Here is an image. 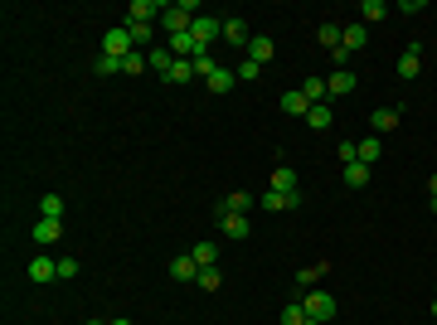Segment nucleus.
Wrapping results in <instances>:
<instances>
[{
  "label": "nucleus",
  "instance_id": "obj_1",
  "mask_svg": "<svg viewBox=\"0 0 437 325\" xmlns=\"http://www.w3.org/2000/svg\"><path fill=\"white\" fill-rule=\"evenodd\" d=\"M301 311H306V316H311V321L316 325H326L330 316H335V297H326V292H316V287H311V292H301Z\"/></svg>",
  "mask_w": 437,
  "mask_h": 325
},
{
  "label": "nucleus",
  "instance_id": "obj_2",
  "mask_svg": "<svg viewBox=\"0 0 437 325\" xmlns=\"http://www.w3.org/2000/svg\"><path fill=\"white\" fill-rule=\"evenodd\" d=\"M165 15V0H132L127 5V25H156Z\"/></svg>",
  "mask_w": 437,
  "mask_h": 325
},
{
  "label": "nucleus",
  "instance_id": "obj_3",
  "mask_svg": "<svg viewBox=\"0 0 437 325\" xmlns=\"http://www.w3.org/2000/svg\"><path fill=\"white\" fill-rule=\"evenodd\" d=\"M132 49H137V44H132V29H127V25H112L107 34H102V54H112V58H127Z\"/></svg>",
  "mask_w": 437,
  "mask_h": 325
},
{
  "label": "nucleus",
  "instance_id": "obj_4",
  "mask_svg": "<svg viewBox=\"0 0 437 325\" xmlns=\"http://www.w3.org/2000/svg\"><path fill=\"white\" fill-rule=\"evenodd\" d=\"M190 34H194L199 49H209L214 39H223V20H218V15H199V20L190 25Z\"/></svg>",
  "mask_w": 437,
  "mask_h": 325
},
{
  "label": "nucleus",
  "instance_id": "obj_5",
  "mask_svg": "<svg viewBox=\"0 0 437 325\" xmlns=\"http://www.w3.org/2000/svg\"><path fill=\"white\" fill-rule=\"evenodd\" d=\"M263 209H268V214H292V209H301V190H268L263 194Z\"/></svg>",
  "mask_w": 437,
  "mask_h": 325
},
{
  "label": "nucleus",
  "instance_id": "obj_6",
  "mask_svg": "<svg viewBox=\"0 0 437 325\" xmlns=\"http://www.w3.org/2000/svg\"><path fill=\"white\" fill-rule=\"evenodd\" d=\"M29 282H34V287H49V282H58V262L49 257V252L29 257Z\"/></svg>",
  "mask_w": 437,
  "mask_h": 325
},
{
  "label": "nucleus",
  "instance_id": "obj_7",
  "mask_svg": "<svg viewBox=\"0 0 437 325\" xmlns=\"http://www.w3.org/2000/svg\"><path fill=\"white\" fill-rule=\"evenodd\" d=\"M418 73H423V49H418V44H409V49L399 54V78H404V82H413Z\"/></svg>",
  "mask_w": 437,
  "mask_h": 325
},
{
  "label": "nucleus",
  "instance_id": "obj_8",
  "mask_svg": "<svg viewBox=\"0 0 437 325\" xmlns=\"http://www.w3.org/2000/svg\"><path fill=\"white\" fill-rule=\"evenodd\" d=\"M58 238H63V218H39V223H34V243L39 247L58 243Z\"/></svg>",
  "mask_w": 437,
  "mask_h": 325
},
{
  "label": "nucleus",
  "instance_id": "obj_9",
  "mask_svg": "<svg viewBox=\"0 0 437 325\" xmlns=\"http://www.w3.org/2000/svg\"><path fill=\"white\" fill-rule=\"evenodd\" d=\"M326 87H330V97H345V92H355V87H359V78L350 73V68H335V73L326 78Z\"/></svg>",
  "mask_w": 437,
  "mask_h": 325
},
{
  "label": "nucleus",
  "instance_id": "obj_10",
  "mask_svg": "<svg viewBox=\"0 0 437 325\" xmlns=\"http://www.w3.org/2000/svg\"><path fill=\"white\" fill-rule=\"evenodd\" d=\"M399 117H404L399 107H379L374 117H369V132H374V136L384 141V132H394V127H399Z\"/></svg>",
  "mask_w": 437,
  "mask_h": 325
},
{
  "label": "nucleus",
  "instance_id": "obj_11",
  "mask_svg": "<svg viewBox=\"0 0 437 325\" xmlns=\"http://www.w3.org/2000/svg\"><path fill=\"white\" fill-rule=\"evenodd\" d=\"M248 209H253V194H248V190H233V194H223L218 218H223V214H248Z\"/></svg>",
  "mask_w": 437,
  "mask_h": 325
},
{
  "label": "nucleus",
  "instance_id": "obj_12",
  "mask_svg": "<svg viewBox=\"0 0 437 325\" xmlns=\"http://www.w3.org/2000/svg\"><path fill=\"white\" fill-rule=\"evenodd\" d=\"M170 277H175V282H194V277H199V262H194L190 252H180V257H170Z\"/></svg>",
  "mask_w": 437,
  "mask_h": 325
},
{
  "label": "nucleus",
  "instance_id": "obj_13",
  "mask_svg": "<svg viewBox=\"0 0 437 325\" xmlns=\"http://www.w3.org/2000/svg\"><path fill=\"white\" fill-rule=\"evenodd\" d=\"M233 82H238L233 68H214V73L204 78V92H233Z\"/></svg>",
  "mask_w": 437,
  "mask_h": 325
},
{
  "label": "nucleus",
  "instance_id": "obj_14",
  "mask_svg": "<svg viewBox=\"0 0 437 325\" xmlns=\"http://www.w3.org/2000/svg\"><path fill=\"white\" fill-rule=\"evenodd\" d=\"M165 49H170V54H175V58H194V54H199V44H194V34H170V39H165Z\"/></svg>",
  "mask_w": 437,
  "mask_h": 325
},
{
  "label": "nucleus",
  "instance_id": "obj_15",
  "mask_svg": "<svg viewBox=\"0 0 437 325\" xmlns=\"http://www.w3.org/2000/svg\"><path fill=\"white\" fill-rule=\"evenodd\" d=\"M364 39H369L364 25H345V29H340V49H345V54H359V49H364Z\"/></svg>",
  "mask_w": 437,
  "mask_h": 325
},
{
  "label": "nucleus",
  "instance_id": "obj_16",
  "mask_svg": "<svg viewBox=\"0 0 437 325\" xmlns=\"http://www.w3.org/2000/svg\"><path fill=\"white\" fill-rule=\"evenodd\" d=\"M389 20V5L384 0H359V25H379Z\"/></svg>",
  "mask_w": 437,
  "mask_h": 325
},
{
  "label": "nucleus",
  "instance_id": "obj_17",
  "mask_svg": "<svg viewBox=\"0 0 437 325\" xmlns=\"http://www.w3.org/2000/svg\"><path fill=\"white\" fill-rule=\"evenodd\" d=\"M282 112H287V117H306V112H311V97H306V92H282Z\"/></svg>",
  "mask_w": 437,
  "mask_h": 325
},
{
  "label": "nucleus",
  "instance_id": "obj_18",
  "mask_svg": "<svg viewBox=\"0 0 437 325\" xmlns=\"http://www.w3.org/2000/svg\"><path fill=\"white\" fill-rule=\"evenodd\" d=\"M170 63H175V54H170V49H165V44H156V49H146V68H156V73H170Z\"/></svg>",
  "mask_w": 437,
  "mask_h": 325
},
{
  "label": "nucleus",
  "instance_id": "obj_19",
  "mask_svg": "<svg viewBox=\"0 0 437 325\" xmlns=\"http://www.w3.org/2000/svg\"><path fill=\"white\" fill-rule=\"evenodd\" d=\"M273 54H277V49H273V39H268V34H253V44H248V58H253V63L263 68V63H268Z\"/></svg>",
  "mask_w": 437,
  "mask_h": 325
},
{
  "label": "nucleus",
  "instance_id": "obj_20",
  "mask_svg": "<svg viewBox=\"0 0 437 325\" xmlns=\"http://www.w3.org/2000/svg\"><path fill=\"white\" fill-rule=\"evenodd\" d=\"M223 39H228V44H238V49H248V44H253V34H248L243 20H223Z\"/></svg>",
  "mask_w": 437,
  "mask_h": 325
},
{
  "label": "nucleus",
  "instance_id": "obj_21",
  "mask_svg": "<svg viewBox=\"0 0 437 325\" xmlns=\"http://www.w3.org/2000/svg\"><path fill=\"white\" fill-rule=\"evenodd\" d=\"M218 223H223V238H248V233H253V228H248V214H223Z\"/></svg>",
  "mask_w": 437,
  "mask_h": 325
},
{
  "label": "nucleus",
  "instance_id": "obj_22",
  "mask_svg": "<svg viewBox=\"0 0 437 325\" xmlns=\"http://www.w3.org/2000/svg\"><path fill=\"white\" fill-rule=\"evenodd\" d=\"M355 146H359V165H374L384 156V141H379V136H364V141H355Z\"/></svg>",
  "mask_w": 437,
  "mask_h": 325
},
{
  "label": "nucleus",
  "instance_id": "obj_23",
  "mask_svg": "<svg viewBox=\"0 0 437 325\" xmlns=\"http://www.w3.org/2000/svg\"><path fill=\"white\" fill-rule=\"evenodd\" d=\"M369 175H374V170H369V165H359V161L345 165V185H350V190H364V185H369Z\"/></svg>",
  "mask_w": 437,
  "mask_h": 325
},
{
  "label": "nucleus",
  "instance_id": "obj_24",
  "mask_svg": "<svg viewBox=\"0 0 437 325\" xmlns=\"http://www.w3.org/2000/svg\"><path fill=\"white\" fill-rule=\"evenodd\" d=\"M194 78V58H175V63H170V73H165V82H175V87H180V82H190Z\"/></svg>",
  "mask_w": 437,
  "mask_h": 325
},
{
  "label": "nucleus",
  "instance_id": "obj_25",
  "mask_svg": "<svg viewBox=\"0 0 437 325\" xmlns=\"http://www.w3.org/2000/svg\"><path fill=\"white\" fill-rule=\"evenodd\" d=\"M306 127H311V132H330V107L326 102H316V107L306 112Z\"/></svg>",
  "mask_w": 437,
  "mask_h": 325
},
{
  "label": "nucleus",
  "instance_id": "obj_26",
  "mask_svg": "<svg viewBox=\"0 0 437 325\" xmlns=\"http://www.w3.org/2000/svg\"><path fill=\"white\" fill-rule=\"evenodd\" d=\"M316 39H321L326 54H340V25H321V29H316Z\"/></svg>",
  "mask_w": 437,
  "mask_h": 325
},
{
  "label": "nucleus",
  "instance_id": "obj_27",
  "mask_svg": "<svg viewBox=\"0 0 437 325\" xmlns=\"http://www.w3.org/2000/svg\"><path fill=\"white\" fill-rule=\"evenodd\" d=\"M190 257L199 262V267H218V247H214V243H194Z\"/></svg>",
  "mask_w": 437,
  "mask_h": 325
},
{
  "label": "nucleus",
  "instance_id": "obj_28",
  "mask_svg": "<svg viewBox=\"0 0 437 325\" xmlns=\"http://www.w3.org/2000/svg\"><path fill=\"white\" fill-rule=\"evenodd\" d=\"M326 272H330V262H311V267H301V272H297V287H316Z\"/></svg>",
  "mask_w": 437,
  "mask_h": 325
},
{
  "label": "nucleus",
  "instance_id": "obj_29",
  "mask_svg": "<svg viewBox=\"0 0 437 325\" xmlns=\"http://www.w3.org/2000/svg\"><path fill=\"white\" fill-rule=\"evenodd\" d=\"M282 325H316V321L301 311V301H287V306H282Z\"/></svg>",
  "mask_w": 437,
  "mask_h": 325
},
{
  "label": "nucleus",
  "instance_id": "obj_30",
  "mask_svg": "<svg viewBox=\"0 0 437 325\" xmlns=\"http://www.w3.org/2000/svg\"><path fill=\"white\" fill-rule=\"evenodd\" d=\"M301 92H306V97H311V107H316V102H326V97H330V87H326V78H306V82H301Z\"/></svg>",
  "mask_w": 437,
  "mask_h": 325
},
{
  "label": "nucleus",
  "instance_id": "obj_31",
  "mask_svg": "<svg viewBox=\"0 0 437 325\" xmlns=\"http://www.w3.org/2000/svg\"><path fill=\"white\" fill-rule=\"evenodd\" d=\"M194 287H204V292H218V287H223V272H218V267H199Z\"/></svg>",
  "mask_w": 437,
  "mask_h": 325
},
{
  "label": "nucleus",
  "instance_id": "obj_32",
  "mask_svg": "<svg viewBox=\"0 0 437 325\" xmlns=\"http://www.w3.org/2000/svg\"><path fill=\"white\" fill-rule=\"evenodd\" d=\"M273 190H287V194H292V190H297V170L277 165V170H273Z\"/></svg>",
  "mask_w": 437,
  "mask_h": 325
},
{
  "label": "nucleus",
  "instance_id": "obj_33",
  "mask_svg": "<svg viewBox=\"0 0 437 325\" xmlns=\"http://www.w3.org/2000/svg\"><path fill=\"white\" fill-rule=\"evenodd\" d=\"M132 29V44H146V49H156V25H127Z\"/></svg>",
  "mask_w": 437,
  "mask_h": 325
},
{
  "label": "nucleus",
  "instance_id": "obj_34",
  "mask_svg": "<svg viewBox=\"0 0 437 325\" xmlns=\"http://www.w3.org/2000/svg\"><path fill=\"white\" fill-rule=\"evenodd\" d=\"M39 218H63V199H58V194H44V199H39Z\"/></svg>",
  "mask_w": 437,
  "mask_h": 325
},
{
  "label": "nucleus",
  "instance_id": "obj_35",
  "mask_svg": "<svg viewBox=\"0 0 437 325\" xmlns=\"http://www.w3.org/2000/svg\"><path fill=\"white\" fill-rule=\"evenodd\" d=\"M214 68H218V63H214V54H209V49H199V54H194V78H209Z\"/></svg>",
  "mask_w": 437,
  "mask_h": 325
},
{
  "label": "nucleus",
  "instance_id": "obj_36",
  "mask_svg": "<svg viewBox=\"0 0 437 325\" xmlns=\"http://www.w3.org/2000/svg\"><path fill=\"white\" fill-rule=\"evenodd\" d=\"M233 73H238V82H258V78H263V68H258L253 58H238V68H233Z\"/></svg>",
  "mask_w": 437,
  "mask_h": 325
},
{
  "label": "nucleus",
  "instance_id": "obj_37",
  "mask_svg": "<svg viewBox=\"0 0 437 325\" xmlns=\"http://www.w3.org/2000/svg\"><path fill=\"white\" fill-rule=\"evenodd\" d=\"M141 68H146V54H127L122 58V73H127V78H137Z\"/></svg>",
  "mask_w": 437,
  "mask_h": 325
},
{
  "label": "nucleus",
  "instance_id": "obj_38",
  "mask_svg": "<svg viewBox=\"0 0 437 325\" xmlns=\"http://www.w3.org/2000/svg\"><path fill=\"white\" fill-rule=\"evenodd\" d=\"M78 277V257H58V282H73Z\"/></svg>",
  "mask_w": 437,
  "mask_h": 325
},
{
  "label": "nucleus",
  "instance_id": "obj_39",
  "mask_svg": "<svg viewBox=\"0 0 437 325\" xmlns=\"http://www.w3.org/2000/svg\"><path fill=\"white\" fill-rule=\"evenodd\" d=\"M335 156H340V165H350V161H359V146H355V141H340Z\"/></svg>",
  "mask_w": 437,
  "mask_h": 325
},
{
  "label": "nucleus",
  "instance_id": "obj_40",
  "mask_svg": "<svg viewBox=\"0 0 437 325\" xmlns=\"http://www.w3.org/2000/svg\"><path fill=\"white\" fill-rule=\"evenodd\" d=\"M98 73H122V58H112V54H98V63H93Z\"/></svg>",
  "mask_w": 437,
  "mask_h": 325
},
{
  "label": "nucleus",
  "instance_id": "obj_41",
  "mask_svg": "<svg viewBox=\"0 0 437 325\" xmlns=\"http://www.w3.org/2000/svg\"><path fill=\"white\" fill-rule=\"evenodd\" d=\"M428 199H433V209H437V175L428 180Z\"/></svg>",
  "mask_w": 437,
  "mask_h": 325
},
{
  "label": "nucleus",
  "instance_id": "obj_42",
  "mask_svg": "<svg viewBox=\"0 0 437 325\" xmlns=\"http://www.w3.org/2000/svg\"><path fill=\"white\" fill-rule=\"evenodd\" d=\"M433 321H437V297H433Z\"/></svg>",
  "mask_w": 437,
  "mask_h": 325
},
{
  "label": "nucleus",
  "instance_id": "obj_43",
  "mask_svg": "<svg viewBox=\"0 0 437 325\" xmlns=\"http://www.w3.org/2000/svg\"><path fill=\"white\" fill-rule=\"evenodd\" d=\"M107 325H132V321H107Z\"/></svg>",
  "mask_w": 437,
  "mask_h": 325
},
{
  "label": "nucleus",
  "instance_id": "obj_44",
  "mask_svg": "<svg viewBox=\"0 0 437 325\" xmlns=\"http://www.w3.org/2000/svg\"><path fill=\"white\" fill-rule=\"evenodd\" d=\"M88 325H107V321H88Z\"/></svg>",
  "mask_w": 437,
  "mask_h": 325
}]
</instances>
